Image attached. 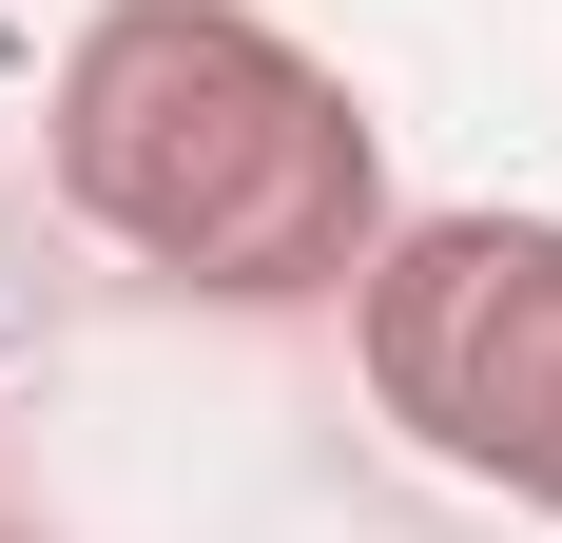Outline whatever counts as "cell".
<instances>
[{"label": "cell", "instance_id": "cell-2", "mask_svg": "<svg viewBox=\"0 0 562 543\" xmlns=\"http://www.w3.org/2000/svg\"><path fill=\"white\" fill-rule=\"evenodd\" d=\"M349 369L447 486L562 524V214H389L349 272Z\"/></svg>", "mask_w": 562, "mask_h": 543}, {"label": "cell", "instance_id": "cell-1", "mask_svg": "<svg viewBox=\"0 0 562 543\" xmlns=\"http://www.w3.org/2000/svg\"><path fill=\"white\" fill-rule=\"evenodd\" d=\"M40 175L116 272L194 311H349V272L389 253L369 98L252 0H98L58 40Z\"/></svg>", "mask_w": 562, "mask_h": 543}, {"label": "cell", "instance_id": "cell-3", "mask_svg": "<svg viewBox=\"0 0 562 543\" xmlns=\"http://www.w3.org/2000/svg\"><path fill=\"white\" fill-rule=\"evenodd\" d=\"M0 543H40V524H20V505H0Z\"/></svg>", "mask_w": 562, "mask_h": 543}]
</instances>
